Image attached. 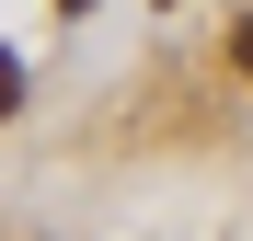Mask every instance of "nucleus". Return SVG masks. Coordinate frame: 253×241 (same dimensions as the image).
Instances as JSON below:
<instances>
[{
  "mask_svg": "<svg viewBox=\"0 0 253 241\" xmlns=\"http://www.w3.org/2000/svg\"><path fill=\"white\" fill-rule=\"evenodd\" d=\"M12 115H23V58L0 46V127H12Z\"/></svg>",
  "mask_w": 253,
  "mask_h": 241,
  "instance_id": "obj_1",
  "label": "nucleus"
},
{
  "mask_svg": "<svg viewBox=\"0 0 253 241\" xmlns=\"http://www.w3.org/2000/svg\"><path fill=\"white\" fill-rule=\"evenodd\" d=\"M230 58H242V80H253V12H242V23H230Z\"/></svg>",
  "mask_w": 253,
  "mask_h": 241,
  "instance_id": "obj_2",
  "label": "nucleus"
},
{
  "mask_svg": "<svg viewBox=\"0 0 253 241\" xmlns=\"http://www.w3.org/2000/svg\"><path fill=\"white\" fill-rule=\"evenodd\" d=\"M58 12H92V0H58Z\"/></svg>",
  "mask_w": 253,
  "mask_h": 241,
  "instance_id": "obj_3",
  "label": "nucleus"
}]
</instances>
